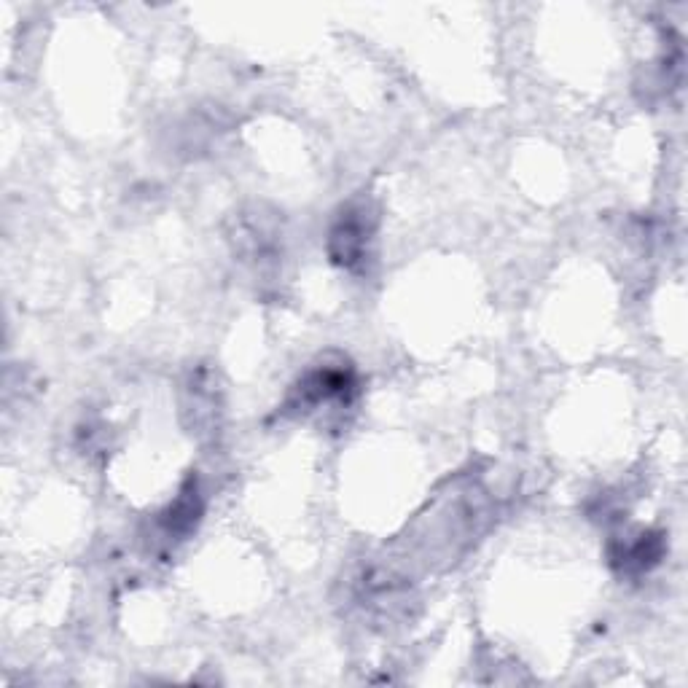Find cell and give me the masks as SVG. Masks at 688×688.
Here are the masks:
<instances>
[{"label": "cell", "mask_w": 688, "mask_h": 688, "mask_svg": "<svg viewBox=\"0 0 688 688\" xmlns=\"http://www.w3.org/2000/svg\"><path fill=\"white\" fill-rule=\"evenodd\" d=\"M199 495H197V487L194 484H189V490L181 492V498L175 500L170 506V511H167V530L170 533H186V530H191L194 527V522L199 519Z\"/></svg>", "instance_id": "obj_3"}, {"label": "cell", "mask_w": 688, "mask_h": 688, "mask_svg": "<svg viewBox=\"0 0 688 688\" xmlns=\"http://www.w3.org/2000/svg\"><path fill=\"white\" fill-rule=\"evenodd\" d=\"M371 240V213L363 205L347 207L331 229V258L342 267H355L366 256Z\"/></svg>", "instance_id": "obj_1"}, {"label": "cell", "mask_w": 688, "mask_h": 688, "mask_svg": "<svg viewBox=\"0 0 688 688\" xmlns=\"http://www.w3.org/2000/svg\"><path fill=\"white\" fill-rule=\"evenodd\" d=\"M662 551V538H656V535H637V541L629 543V546H621V551L613 554V559L624 570H648L662 559Z\"/></svg>", "instance_id": "obj_2"}]
</instances>
